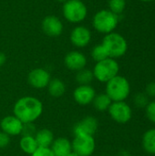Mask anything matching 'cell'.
Returning <instances> with one entry per match:
<instances>
[{
    "label": "cell",
    "instance_id": "6da1fadb",
    "mask_svg": "<svg viewBox=\"0 0 155 156\" xmlns=\"http://www.w3.org/2000/svg\"><path fill=\"white\" fill-rule=\"evenodd\" d=\"M15 116L23 123L35 122L43 112V105L39 100L35 97H23L19 99L13 109Z\"/></svg>",
    "mask_w": 155,
    "mask_h": 156
},
{
    "label": "cell",
    "instance_id": "7a4b0ae2",
    "mask_svg": "<svg viewBox=\"0 0 155 156\" xmlns=\"http://www.w3.org/2000/svg\"><path fill=\"white\" fill-rule=\"evenodd\" d=\"M130 92V82L125 77L117 75L106 84V94L112 101H125Z\"/></svg>",
    "mask_w": 155,
    "mask_h": 156
},
{
    "label": "cell",
    "instance_id": "3957f363",
    "mask_svg": "<svg viewBox=\"0 0 155 156\" xmlns=\"http://www.w3.org/2000/svg\"><path fill=\"white\" fill-rule=\"evenodd\" d=\"M119 23V17L109 9H102L97 12L92 19L93 27L101 34H110L114 31Z\"/></svg>",
    "mask_w": 155,
    "mask_h": 156
},
{
    "label": "cell",
    "instance_id": "277c9868",
    "mask_svg": "<svg viewBox=\"0 0 155 156\" xmlns=\"http://www.w3.org/2000/svg\"><path fill=\"white\" fill-rule=\"evenodd\" d=\"M101 44L105 48L109 58L114 59L122 57L128 49L126 39L121 34L115 32L105 35Z\"/></svg>",
    "mask_w": 155,
    "mask_h": 156
},
{
    "label": "cell",
    "instance_id": "5b68a950",
    "mask_svg": "<svg viewBox=\"0 0 155 156\" xmlns=\"http://www.w3.org/2000/svg\"><path fill=\"white\" fill-rule=\"evenodd\" d=\"M62 13L67 21L72 24H79L87 17L88 8L81 0H68L63 3Z\"/></svg>",
    "mask_w": 155,
    "mask_h": 156
},
{
    "label": "cell",
    "instance_id": "8992f818",
    "mask_svg": "<svg viewBox=\"0 0 155 156\" xmlns=\"http://www.w3.org/2000/svg\"><path fill=\"white\" fill-rule=\"evenodd\" d=\"M119 64L118 62L111 58H108L101 61L96 63L92 72L94 78L100 82L107 83L109 80L116 77L119 73Z\"/></svg>",
    "mask_w": 155,
    "mask_h": 156
},
{
    "label": "cell",
    "instance_id": "52a82bcc",
    "mask_svg": "<svg viewBox=\"0 0 155 156\" xmlns=\"http://www.w3.org/2000/svg\"><path fill=\"white\" fill-rule=\"evenodd\" d=\"M71 146L73 152L79 156H90L95 150V140L92 135L77 133L71 143Z\"/></svg>",
    "mask_w": 155,
    "mask_h": 156
},
{
    "label": "cell",
    "instance_id": "ba28073f",
    "mask_svg": "<svg viewBox=\"0 0 155 156\" xmlns=\"http://www.w3.org/2000/svg\"><path fill=\"white\" fill-rule=\"evenodd\" d=\"M108 111L111 119L119 123L130 122L132 116V108L125 101H112Z\"/></svg>",
    "mask_w": 155,
    "mask_h": 156
},
{
    "label": "cell",
    "instance_id": "9c48e42d",
    "mask_svg": "<svg viewBox=\"0 0 155 156\" xmlns=\"http://www.w3.org/2000/svg\"><path fill=\"white\" fill-rule=\"evenodd\" d=\"M41 27L43 32L51 37H57L60 36L63 32V23L62 21L56 16H47L41 24Z\"/></svg>",
    "mask_w": 155,
    "mask_h": 156
},
{
    "label": "cell",
    "instance_id": "30bf717a",
    "mask_svg": "<svg viewBox=\"0 0 155 156\" xmlns=\"http://www.w3.org/2000/svg\"><path fill=\"white\" fill-rule=\"evenodd\" d=\"M69 39L73 46L77 48H84L88 46L91 40V32L84 26H77L71 30Z\"/></svg>",
    "mask_w": 155,
    "mask_h": 156
},
{
    "label": "cell",
    "instance_id": "8fae6325",
    "mask_svg": "<svg viewBox=\"0 0 155 156\" xmlns=\"http://www.w3.org/2000/svg\"><path fill=\"white\" fill-rule=\"evenodd\" d=\"M50 80L51 78L49 72L41 68L31 70L27 77L28 83L36 89H43L48 87Z\"/></svg>",
    "mask_w": 155,
    "mask_h": 156
},
{
    "label": "cell",
    "instance_id": "7c38bea8",
    "mask_svg": "<svg viewBox=\"0 0 155 156\" xmlns=\"http://www.w3.org/2000/svg\"><path fill=\"white\" fill-rule=\"evenodd\" d=\"M65 66L73 71H79L84 69L87 65L86 56L79 51H70L64 58Z\"/></svg>",
    "mask_w": 155,
    "mask_h": 156
},
{
    "label": "cell",
    "instance_id": "4fadbf2b",
    "mask_svg": "<svg viewBox=\"0 0 155 156\" xmlns=\"http://www.w3.org/2000/svg\"><path fill=\"white\" fill-rule=\"evenodd\" d=\"M96 96L95 90L90 85H79L73 93L74 100L80 105H88Z\"/></svg>",
    "mask_w": 155,
    "mask_h": 156
},
{
    "label": "cell",
    "instance_id": "5bb4252c",
    "mask_svg": "<svg viewBox=\"0 0 155 156\" xmlns=\"http://www.w3.org/2000/svg\"><path fill=\"white\" fill-rule=\"evenodd\" d=\"M0 126L5 133L8 134L9 136H14L21 133L23 129V122L15 115L6 116L1 121Z\"/></svg>",
    "mask_w": 155,
    "mask_h": 156
},
{
    "label": "cell",
    "instance_id": "9a60e30c",
    "mask_svg": "<svg viewBox=\"0 0 155 156\" xmlns=\"http://www.w3.org/2000/svg\"><path fill=\"white\" fill-rule=\"evenodd\" d=\"M98 130V121L95 117L87 116L80 122H79L73 128L74 134L86 133L89 135H94Z\"/></svg>",
    "mask_w": 155,
    "mask_h": 156
},
{
    "label": "cell",
    "instance_id": "2e32d148",
    "mask_svg": "<svg viewBox=\"0 0 155 156\" xmlns=\"http://www.w3.org/2000/svg\"><path fill=\"white\" fill-rule=\"evenodd\" d=\"M51 151L55 156H69L72 152L71 143L66 138H58L51 144Z\"/></svg>",
    "mask_w": 155,
    "mask_h": 156
},
{
    "label": "cell",
    "instance_id": "e0dca14e",
    "mask_svg": "<svg viewBox=\"0 0 155 156\" xmlns=\"http://www.w3.org/2000/svg\"><path fill=\"white\" fill-rule=\"evenodd\" d=\"M34 137L38 147L49 148V146H51L52 143L54 142L53 133L50 130H48V129L39 130L38 132L36 133Z\"/></svg>",
    "mask_w": 155,
    "mask_h": 156
},
{
    "label": "cell",
    "instance_id": "ac0fdd59",
    "mask_svg": "<svg viewBox=\"0 0 155 156\" xmlns=\"http://www.w3.org/2000/svg\"><path fill=\"white\" fill-rule=\"evenodd\" d=\"M143 147L145 152L155 154V128L146 131L143 136Z\"/></svg>",
    "mask_w": 155,
    "mask_h": 156
},
{
    "label": "cell",
    "instance_id": "d6986e66",
    "mask_svg": "<svg viewBox=\"0 0 155 156\" xmlns=\"http://www.w3.org/2000/svg\"><path fill=\"white\" fill-rule=\"evenodd\" d=\"M48 93L55 98H58L65 93L66 85L65 83L59 79H52L50 80L48 85Z\"/></svg>",
    "mask_w": 155,
    "mask_h": 156
},
{
    "label": "cell",
    "instance_id": "ffe728a7",
    "mask_svg": "<svg viewBox=\"0 0 155 156\" xmlns=\"http://www.w3.org/2000/svg\"><path fill=\"white\" fill-rule=\"evenodd\" d=\"M92 102L96 110L100 112H104L110 108L111 104L112 103V101L110 99V97L106 93H101V94L96 95Z\"/></svg>",
    "mask_w": 155,
    "mask_h": 156
},
{
    "label": "cell",
    "instance_id": "44dd1931",
    "mask_svg": "<svg viewBox=\"0 0 155 156\" xmlns=\"http://www.w3.org/2000/svg\"><path fill=\"white\" fill-rule=\"evenodd\" d=\"M20 148L26 154H32L38 148V145L34 136H22L20 140Z\"/></svg>",
    "mask_w": 155,
    "mask_h": 156
},
{
    "label": "cell",
    "instance_id": "7402d4cb",
    "mask_svg": "<svg viewBox=\"0 0 155 156\" xmlns=\"http://www.w3.org/2000/svg\"><path fill=\"white\" fill-rule=\"evenodd\" d=\"M77 72L78 73L76 75V80L79 85H90V83L94 79L93 72L85 68Z\"/></svg>",
    "mask_w": 155,
    "mask_h": 156
},
{
    "label": "cell",
    "instance_id": "603a6c76",
    "mask_svg": "<svg viewBox=\"0 0 155 156\" xmlns=\"http://www.w3.org/2000/svg\"><path fill=\"white\" fill-rule=\"evenodd\" d=\"M91 57L92 58L96 61V62H99V61H101L103 59H106L109 58L108 56V53L105 49V48L103 47L102 44H100V45H97L95 46L92 50H91Z\"/></svg>",
    "mask_w": 155,
    "mask_h": 156
},
{
    "label": "cell",
    "instance_id": "cb8c5ba5",
    "mask_svg": "<svg viewBox=\"0 0 155 156\" xmlns=\"http://www.w3.org/2000/svg\"><path fill=\"white\" fill-rule=\"evenodd\" d=\"M108 5H109V10L118 16L124 11L125 6H126V1L125 0H109Z\"/></svg>",
    "mask_w": 155,
    "mask_h": 156
},
{
    "label": "cell",
    "instance_id": "d4e9b609",
    "mask_svg": "<svg viewBox=\"0 0 155 156\" xmlns=\"http://www.w3.org/2000/svg\"><path fill=\"white\" fill-rule=\"evenodd\" d=\"M133 104L140 109H145L150 102V98L145 94V92H138L133 96Z\"/></svg>",
    "mask_w": 155,
    "mask_h": 156
},
{
    "label": "cell",
    "instance_id": "484cf974",
    "mask_svg": "<svg viewBox=\"0 0 155 156\" xmlns=\"http://www.w3.org/2000/svg\"><path fill=\"white\" fill-rule=\"evenodd\" d=\"M145 112L147 119L151 122L155 123V101H152L148 103L145 108Z\"/></svg>",
    "mask_w": 155,
    "mask_h": 156
},
{
    "label": "cell",
    "instance_id": "4316f807",
    "mask_svg": "<svg viewBox=\"0 0 155 156\" xmlns=\"http://www.w3.org/2000/svg\"><path fill=\"white\" fill-rule=\"evenodd\" d=\"M36 128L33 122L30 123H23V129H22V135L23 136H35L36 134Z\"/></svg>",
    "mask_w": 155,
    "mask_h": 156
},
{
    "label": "cell",
    "instance_id": "83f0119b",
    "mask_svg": "<svg viewBox=\"0 0 155 156\" xmlns=\"http://www.w3.org/2000/svg\"><path fill=\"white\" fill-rule=\"evenodd\" d=\"M32 156H55L50 148L38 147L32 154Z\"/></svg>",
    "mask_w": 155,
    "mask_h": 156
},
{
    "label": "cell",
    "instance_id": "f1b7e54d",
    "mask_svg": "<svg viewBox=\"0 0 155 156\" xmlns=\"http://www.w3.org/2000/svg\"><path fill=\"white\" fill-rule=\"evenodd\" d=\"M145 94L151 99H155V81H152L147 84L145 88Z\"/></svg>",
    "mask_w": 155,
    "mask_h": 156
},
{
    "label": "cell",
    "instance_id": "f546056e",
    "mask_svg": "<svg viewBox=\"0 0 155 156\" xmlns=\"http://www.w3.org/2000/svg\"><path fill=\"white\" fill-rule=\"evenodd\" d=\"M9 142H10L9 135L5 133L4 132H0V149L6 147L9 144Z\"/></svg>",
    "mask_w": 155,
    "mask_h": 156
},
{
    "label": "cell",
    "instance_id": "4dcf8cb0",
    "mask_svg": "<svg viewBox=\"0 0 155 156\" xmlns=\"http://www.w3.org/2000/svg\"><path fill=\"white\" fill-rule=\"evenodd\" d=\"M5 61H6V57H5V55L3 52L0 51V67L3 66V65L5 63Z\"/></svg>",
    "mask_w": 155,
    "mask_h": 156
},
{
    "label": "cell",
    "instance_id": "1f68e13d",
    "mask_svg": "<svg viewBox=\"0 0 155 156\" xmlns=\"http://www.w3.org/2000/svg\"><path fill=\"white\" fill-rule=\"evenodd\" d=\"M120 156H130V154H129L128 152H126V151H122V152L121 153Z\"/></svg>",
    "mask_w": 155,
    "mask_h": 156
},
{
    "label": "cell",
    "instance_id": "d6a6232c",
    "mask_svg": "<svg viewBox=\"0 0 155 156\" xmlns=\"http://www.w3.org/2000/svg\"><path fill=\"white\" fill-rule=\"evenodd\" d=\"M69 156H79L78 154H76V153H74V152H71L69 154Z\"/></svg>",
    "mask_w": 155,
    "mask_h": 156
},
{
    "label": "cell",
    "instance_id": "836d02e7",
    "mask_svg": "<svg viewBox=\"0 0 155 156\" xmlns=\"http://www.w3.org/2000/svg\"><path fill=\"white\" fill-rule=\"evenodd\" d=\"M56 1L60 2V3H65V2H66V1H68V0H56Z\"/></svg>",
    "mask_w": 155,
    "mask_h": 156
},
{
    "label": "cell",
    "instance_id": "e575fe53",
    "mask_svg": "<svg viewBox=\"0 0 155 156\" xmlns=\"http://www.w3.org/2000/svg\"><path fill=\"white\" fill-rule=\"evenodd\" d=\"M141 1H143V2H151V1H154V0H141Z\"/></svg>",
    "mask_w": 155,
    "mask_h": 156
}]
</instances>
